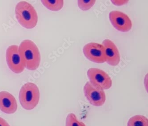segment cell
<instances>
[{
    "label": "cell",
    "mask_w": 148,
    "mask_h": 126,
    "mask_svg": "<svg viewBox=\"0 0 148 126\" xmlns=\"http://www.w3.org/2000/svg\"><path fill=\"white\" fill-rule=\"evenodd\" d=\"M102 44L105 49L107 64L112 66L118 65L120 61V55L118 48L114 42L108 39L103 40Z\"/></svg>",
    "instance_id": "10"
},
{
    "label": "cell",
    "mask_w": 148,
    "mask_h": 126,
    "mask_svg": "<svg viewBox=\"0 0 148 126\" xmlns=\"http://www.w3.org/2000/svg\"><path fill=\"white\" fill-rule=\"evenodd\" d=\"M129 1H111L114 5L116 6H122L128 3Z\"/></svg>",
    "instance_id": "15"
},
{
    "label": "cell",
    "mask_w": 148,
    "mask_h": 126,
    "mask_svg": "<svg viewBox=\"0 0 148 126\" xmlns=\"http://www.w3.org/2000/svg\"><path fill=\"white\" fill-rule=\"evenodd\" d=\"M83 91L86 98L92 106L101 107L106 102V93L104 90L94 87L90 82L86 83Z\"/></svg>",
    "instance_id": "7"
},
{
    "label": "cell",
    "mask_w": 148,
    "mask_h": 126,
    "mask_svg": "<svg viewBox=\"0 0 148 126\" xmlns=\"http://www.w3.org/2000/svg\"><path fill=\"white\" fill-rule=\"evenodd\" d=\"M110 21L118 31L126 32L131 30L132 22L126 14L117 10L112 11L109 14Z\"/></svg>",
    "instance_id": "8"
},
{
    "label": "cell",
    "mask_w": 148,
    "mask_h": 126,
    "mask_svg": "<svg viewBox=\"0 0 148 126\" xmlns=\"http://www.w3.org/2000/svg\"><path fill=\"white\" fill-rule=\"evenodd\" d=\"M95 0H80L78 1V6L82 10H90L95 3Z\"/></svg>",
    "instance_id": "14"
},
{
    "label": "cell",
    "mask_w": 148,
    "mask_h": 126,
    "mask_svg": "<svg viewBox=\"0 0 148 126\" xmlns=\"http://www.w3.org/2000/svg\"><path fill=\"white\" fill-rule=\"evenodd\" d=\"M17 109V102L15 97L7 91L0 92V110L6 114H13Z\"/></svg>",
    "instance_id": "9"
},
{
    "label": "cell",
    "mask_w": 148,
    "mask_h": 126,
    "mask_svg": "<svg viewBox=\"0 0 148 126\" xmlns=\"http://www.w3.org/2000/svg\"><path fill=\"white\" fill-rule=\"evenodd\" d=\"M0 126H10V125L5 119L0 117Z\"/></svg>",
    "instance_id": "16"
},
{
    "label": "cell",
    "mask_w": 148,
    "mask_h": 126,
    "mask_svg": "<svg viewBox=\"0 0 148 126\" xmlns=\"http://www.w3.org/2000/svg\"><path fill=\"white\" fill-rule=\"evenodd\" d=\"M83 52L85 57L92 62L101 64L106 61L105 49L102 44L88 43L83 48Z\"/></svg>",
    "instance_id": "5"
},
{
    "label": "cell",
    "mask_w": 148,
    "mask_h": 126,
    "mask_svg": "<svg viewBox=\"0 0 148 126\" xmlns=\"http://www.w3.org/2000/svg\"><path fill=\"white\" fill-rule=\"evenodd\" d=\"M127 126H148V118L141 115L134 116L129 119Z\"/></svg>",
    "instance_id": "12"
},
{
    "label": "cell",
    "mask_w": 148,
    "mask_h": 126,
    "mask_svg": "<svg viewBox=\"0 0 148 126\" xmlns=\"http://www.w3.org/2000/svg\"><path fill=\"white\" fill-rule=\"evenodd\" d=\"M66 126H86V125L82 122L78 121L74 114L70 113L67 116Z\"/></svg>",
    "instance_id": "13"
},
{
    "label": "cell",
    "mask_w": 148,
    "mask_h": 126,
    "mask_svg": "<svg viewBox=\"0 0 148 126\" xmlns=\"http://www.w3.org/2000/svg\"><path fill=\"white\" fill-rule=\"evenodd\" d=\"M16 17L19 23L26 29L34 28L38 22V16L36 10L30 3L22 1L16 4Z\"/></svg>",
    "instance_id": "2"
},
{
    "label": "cell",
    "mask_w": 148,
    "mask_h": 126,
    "mask_svg": "<svg viewBox=\"0 0 148 126\" xmlns=\"http://www.w3.org/2000/svg\"><path fill=\"white\" fill-rule=\"evenodd\" d=\"M87 76L90 82L96 87L103 90L111 87L112 81L108 74L97 68H90L87 71Z\"/></svg>",
    "instance_id": "4"
},
{
    "label": "cell",
    "mask_w": 148,
    "mask_h": 126,
    "mask_svg": "<svg viewBox=\"0 0 148 126\" xmlns=\"http://www.w3.org/2000/svg\"><path fill=\"white\" fill-rule=\"evenodd\" d=\"M41 1L46 8L53 11L60 10L63 7L64 1L62 0H44Z\"/></svg>",
    "instance_id": "11"
},
{
    "label": "cell",
    "mask_w": 148,
    "mask_h": 126,
    "mask_svg": "<svg viewBox=\"0 0 148 126\" xmlns=\"http://www.w3.org/2000/svg\"><path fill=\"white\" fill-rule=\"evenodd\" d=\"M6 60L9 68L15 73H21L24 70L25 67L21 60L18 46L13 45L7 48Z\"/></svg>",
    "instance_id": "6"
},
{
    "label": "cell",
    "mask_w": 148,
    "mask_h": 126,
    "mask_svg": "<svg viewBox=\"0 0 148 126\" xmlns=\"http://www.w3.org/2000/svg\"><path fill=\"white\" fill-rule=\"evenodd\" d=\"M19 53L25 67L28 70H35L40 62V55L36 44L31 40H23L18 47Z\"/></svg>",
    "instance_id": "1"
},
{
    "label": "cell",
    "mask_w": 148,
    "mask_h": 126,
    "mask_svg": "<svg viewBox=\"0 0 148 126\" xmlns=\"http://www.w3.org/2000/svg\"><path fill=\"white\" fill-rule=\"evenodd\" d=\"M40 91L34 83L28 82L21 87L19 94L21 105L26 110H32L37 107L39 102Z\"/></svg>",
    "instance_id": "3"
}]
</instances>
